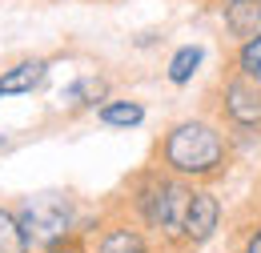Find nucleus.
Returning a JSON list of instances; mask_svg holds the SVG:
<instances>
[{"mask_svg":"<svg viewBox=\"0 0 261 253\" xmlns=\"http://www.w3.org/2000/svg\"><path fill=\"white\" fill-rule=\"evenodd\" d=\"M229 157H233V141L225 125L209 117H181L157 141V165L189 185H209L225 177Z\"/></svg>","mask_w":261,"mask_h":253,"instance_id":"1","label":"nucleus"},{"mask_svg":"<svg viewBox=\"0 0 261 253\" xmlns=\"http://www.w3.org/2000/svg\"><path fill=\"white\" fill-rule=\"evenodd\" d=\"M189 193H193L189 181L165 173L161 165H145L129 181V213L145 233L181 249V221L189 209Z\"/></svg>","mask_w":261,"mask_h":253,"instance_id":"2","label":"nucleus"},{"mask_svg":"<svg viewBox=\"0 0 261 253\" xmlns=\"http://www.w3.org/2000/svg\"><path fill=\"white\" fill-rule=\"evenodd\" d=\"M12 209H16V217H20V225H24L33 249L81 233V205H76V197L65 193V189L29 193V197H20Z\"/></svg>","mask_w":261,"mask_h":253,"instance_id":"3","label":"nucleus"},{"mask_svg":"<svg viewBox=\"0 0 261 253\" xmlns=\"http://www.w3.org/2000/svg\"><path fill=\"white\" fill-rule=\"evenodd\" d=\"M217 113L229 133L261 137V85L241 72H229L217 89Z\"/></svg>","mask_w":261,"mask_h":253,"instance_id":"4","label":"nucleus"},{"mask_svg":"<svg viewBox=\"0 0 261 253\" xmlns=\"http://www.w3.org/2000/svg\"><path fill=\"white\" fill-rule=\"evenodd\" d=\"M221 229V197L209 185H193L189 193V209L181 221V249H201L217 237Z\"/></svg>","mask_w":261,"mask_h":253,"instance_id":"5","label":"nucleus"},{"mask_svg":"<svg viewBox=\"0 0 261 253\" xmlns=\"http://www.w3.org/2000/svg\"><path fill=\"white\" fill-rule=\"evenodd\" d=\"M89 253H153V241L133 217H113L97 229L89 241Z\"/></svg>","mask_w":261,"mask_h":253,"instance_id":"6","label":"nucleus"},{"mask_svg":"<svg viewBox=\"0 0 261 253\" xmlns=\"http://www.w3.org/2000/svg\"><path fill=\"white\" fill-rule=\"evenodd\" d=\"M48 68H53L48 57H20V61L4 64V68H0V100L36 93V89L48 81Z\"/></svg>","mask_w":261,"mask_h":253,"instance_id":"7","label":"nucleus"},{"mask_svg":"<svg viewBox=\"0 0 261 253\" xmlns=\"http://www.w3.org/2000/svg\"><path fill=\"white\" fill-rule=\"evenodd\" d=\"M109 96H113L109 77H100V72H85V77L68 81L65 89L57 93V100H61V109H68V113H97Z\"/></svg>","mask_w":261,"mask_h":253,"instance_id":"8","label":"nucleus"},{"mask_svg":"<svg viewBox=\"0 0 261 253\" xmlns=\"http://www.w3.org/2000/svg\"><path fill=\"white\" fill-rule=\"evenodd\" d=\"M97 121L105 129H137V125H145V105L129 100V96H109L97 109Z\"/></svg>","mask_w":261,"mask_h":253,"instance_id":"9","label":"nucleus"},{"mask_svg":"<svg viewBox=\"0 0 261 253\" xmlns=\"http://www.w3.org/2000/svg\"><path fill=\"white\" fill-rule=\"evenodd\" d=\"M201 64H205V48L201 44H181V48H173V57L165 64V77H169V85H193V77L201 72Z\"/></svg>","mask_w":261,"mask_h":253,"instance_id":"10","label":"nucleus"},{"mask_svg":"<svg viewBox=\"0 0 261 253\" xmlns=\"http://www.w3.org/2000/svg\"><path fill=\"white\" fill-rule=\"evenodd\" d=\"M221 16H225L229 36H237V40H245V36L261 32V12H257V0H245V4H229V8H221Z\"/></svg>","mask_w":261,"mask_h":253,"instance_id":"11","label":"nucleus"},{"mask_svg":"<svg viewBox=\"0 0 261 253\" xmlns=\"http://www.w3.org/2000/svg\"><path fill=\"white\" fill-rule=\"evenodd\" d=\"M0 253H33V241L12 205H0Z\"/></svg>","mask_w":261,"mask_h":253,"instance_id":"12","label":"nucleus"},{"mask_svg":"<svg viewBox=\"0 0 261 253\" xmlns=\"http://www.w3.org/2000/svg\"><path fill=\"white\" fill-rule=\"evenodd\" d=\"M233 72H241V77H249V81L261 85V32L237 40V48H233Z\"/></svg>","mask_w":261,"mask_h":253,"instance_id":"13","label":"nucleus"},{"mask_svg":"<svg viewBox=\"0 0 261 253\" xmlns=\"http://www.w3.org/2000/svg\"><path fill=\"white\" fill-rule=\"evenodd\" d=\"M33 253H89V245H85V237H81V233H72V237H65V241L40 245V249H33Z\"/></svg>","mask_w":261,"mask_h":253,"instance_id":"14","label":"nucleus"},{"mask_svg":"<svg viewBox=\"0 0 261 253\" xmlns=\"http://www.w3.org/2000/svg\"><path fill=\"white\" fill-rule=\"evenodd\" d=\"M237 253H261V217L253 225H245V233H241V245Z\"/></svg>","mask_w":261,"mask_h":253,"instance_id":"15","label":"nucleus"},{"mask_svg":"<svg viewBox=\"0 0 261 253\" xmlns=\"http://www.w3.org/2000/svg\"><path fill=\"white\" fill-rule=\"evenodd\" d=\"M229 4H245V0H217V8H229Z\"/></svg>","mask_w":261,"mask_h":253,"instance_id":"16","label":"nucleus"},{"mask_svg":"<svg viewBox=\"0 0 261 253\" xmlns=\"http://www.w3.org/2000/svg\"><path fill=\"white\" fill-rule=\"evenodd\" d=\"M4 145H8V137H4V133H0V149H4Z\"/></svg>","mask_w":261,"mask_h":253,"instance_id":"17","label":"nucleus"},{"mask_svg":"<svg viewBox=\"0 0 261 253\" xmlns=\"http://www.w3.org/2000/svg\"><path fill=\"white\" fill-rule=\"evenodd\" d=\"M257 12H261V0H257Z\"/></svg>","mask_w":261,"mask_h":253,"instance_id":"18","label":"nucleus"}]
</instances>
